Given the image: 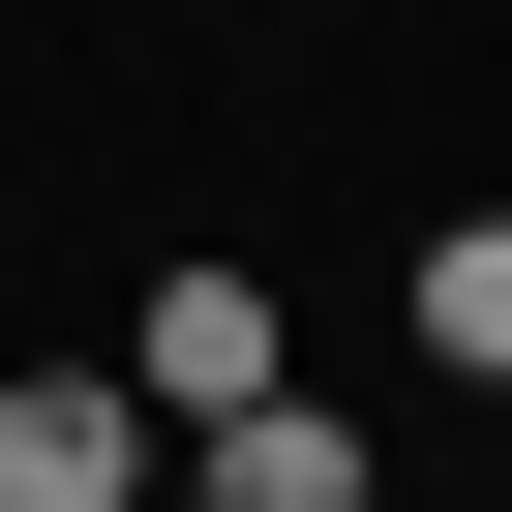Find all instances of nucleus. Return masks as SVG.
<instances>
[{"instance_id":"nucleus-1","label":"nucleus","mask_w":512,"mask_h":512,"mask_svg":"<svg viewBox=\"0 0 512 512\" xmlns=\"http://www.w3.org/2000/svg\"><path fill=\"white\" fill-rule=\"evenodd\" d=\"M0 512H181V422L121 362H31V392H0Z\"/></svg>"},{"instance_id":"nucleus-2","label":"nucleus","mask_w":512,"mask_h":512,"mask_svg":"<svg viewBox=\"0 0 512 512\" xmlns=\"http://www.w3.org/2000/svg\"><path fill=\"white\" fill-rule=\"evenodd\" d=\"M121 392H151V422H241V392H302V362H272V272H151V302H121Z\"/></svg>"},{"instance_id":"nucleus-3","label":"nucleus","mask_w":512,"mask_h":512,"mask_svg":"<svg viewBox=\"0 0 512 512\" xmlns=\"http://www.w3.org/2000/svg\"><path fill=\"white\" fill-rule=\"evenodd\" d=\"M181 512H392V482H362L332 392H241V422H181Z\"/></svg>"},{"instance_id":"nucleus-4","label":"nucleus","mask_w":512,"mask_h":512,"mask_svg":"<svg viewBox=\"0 0 512 512\" xmlns=\"http://www.w3.org/2000/svg\"><path fill=\"white\" fill-rule=\"evenodd\" d=\"M392 302H422V362H452V392H512V211H452Z\"/></svg>"}]
</instances>
